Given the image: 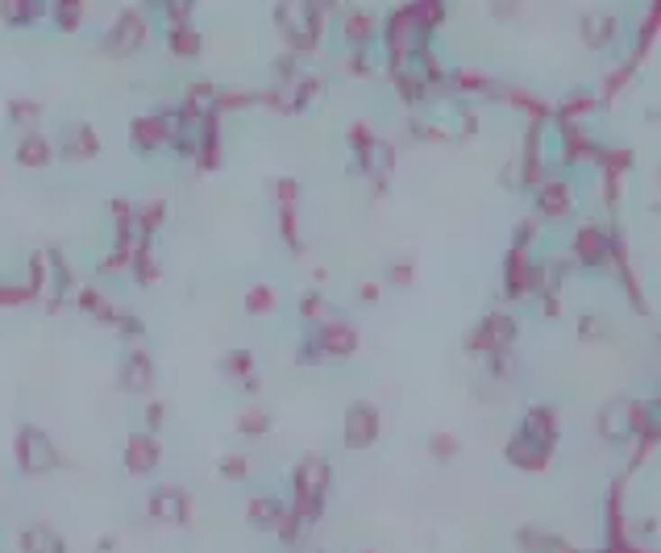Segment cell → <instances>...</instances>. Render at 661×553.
I'll return each instance as SVG.
<instances>
[{
  "label": "cell",
  "instance_id": "7",
  "mask_svg": "<svg viewBox=\"0 0 661 553\" xmlns=\"http://www.w3.org/2000/svg\"><path fill=\"white\" fill-rule=\"evenodd\" d=\"M50 22L63 33H76L84 25V0H50Z\"/></svg>",
  "mask_w": 661,
  "mask_h": 553
},
{
  "label": "cell",
  "instance_id": "11",
  "mask_svg": "<svg viewBox=\"0 0 661 553\" xmlns=\"http://www.w3.org/2000/svg\"><path fill=\"white\" fill-rule=\"evenodd\" d=\"M146 383H150L146 358H130V367H125V387H146Z\"/></svg>",
  "mask_w": 661,
  "mask_h": 553
},
{
  "label": "cell",
  "instance_id": "6",
  "mask_svg": "<svg viewBox=\"0 0 661 553\" xmlns=\"http://www.w3.org/2000/svg\"><path fill=\"white\" fill-rule=\"evenodd\" d=\"M0 17L9 30H25L42 17V0H0Z\"/></svg>",
  "mask_w": 661,
  "mask_h": 553
},
{
  "label": "cell",
  "instance_id": "1",
  "mask_svg": "<svg viewBox=\"0 0 661 553\" xmlns=\"http://www.w3.org/2000/svg\"><path fill=\"white\" fill-rule=\"evenodd\" d=\"M275 22L283 25L292 50H308V46L316 42V9H312V0H279Z\"/></svg>",
  "mask_w": 661,
  "mask_h": 553
},
{
  "label": "cell",
  "instance_id": "8",
  "mask_svg": "<svg viewBox=\"0 0 661 553\" xmlns=\"http://www.w3.org/2000/svg\"><path fill=\"white\" fill-rule=\"evenodd\" d=\"M167 42H171V50L179 59H195V55H200V33H195L192 25H175V30L167 33Z\"/></svg>",
  "mask_w": 661,
  "mask_h": 553
},
{
  "label": "cell",
  "instance_id": "12",
  "mask_svg": "<svg viewBox=\"0 0 661 553\" xmlns=\"http://www.w3.org/2000/svg\"><path fill=\"white\" fill-rule=\"evenodd\" d=\"M25 545H30V549H33V553H63V549H59V545H55V541H50V537H46V532H42V529H33V532H30V537H25Z\"/></svg>",
  "mask_w": 661,
  "mask_h": 553
},
{
  "label": "cell",
  "instance_id": "5",
  "mask_svg": "<svg viewBox=\"0 0 661 553\" xmlns=\"http://www.w3.org/2000/svg\"><path fill=\"white\" fill-rule=\"evenodd\" d=\"M50 154H55V141L42 138L38 130H25L22 146H17V163H25V167H46V163H50Z\"/></svg>",
  "mask_w": 661,
  "mask_h": 553
},
{
  "label": "cell",
  "instance_id": "3",
  "mask_svg": "<svg viewBox=\"0 0 661 553\" xmlns=\"http://www.w3.org/2000/svg\"><path fill=\"white\" fill-rule=\"evenodd\" d=\"M55 150L63 154V159H92V154L100 150V138L92 133V125H67V130L59 133Z\"/></svg>",
  "mask_w": 661,
  "mask_h": 553
},
{
  "label": "cell",
  "instance_id": "2",
  "mask_svg": "<svg viewBox=\"0 0 661 553\" xmlns=\"http://www.w3.org/2000/svg\"><path fill=\"white\" fill-rule=\"evenodd\" d=\"M146 33H150V25H146L141 9H125L117 22H113L109 38H104V50H113V55H133V50L146 42Z\"/></svg>",
  "mask_w": 661,
  "mask_h": 553
},
{
  "label": "cell",
  "instance_id": "4",
  "mask_svg": "<svg viewBox=\"0 0 661 553\" xmlns=\"http://www.w3.org/2000/svg\"><path fill=\"white\" fill-rule=\"evenodd\" d=\"M163 141H171V125H167V117L146 113V117L133 121V146H138V150H154V146H163Z\"/></svg>",
  "mask_w": 661,
  "mask_h": 553
},
{
  "label": "cell",
  "instance_id": "13",
  "mask_svg": "<svg viewBox=\"0 0 661 553\" xmlns=\"http://www.w3.org/2000/svg\"><path fill=\"white\" fill-rule=\"evenodd\" d=\"M249 308H254V313H271L275 308L271 287H254V292H249Z\"/></svg>",
  "mask_w": 661,
  "mask_h": 553
},
{
  "label": "cell",
  "instance_id": "9",
  "mask_svg": "<svg viewBox=\"0 0 661 553\" xmlns=\"http://www.w3.org/2000/svg\"><path fill=\"white\" fill-rule=\"evenodd\" d=\"M130 454H133V470H150L154 441H150V437H133V441H130Z\"/></svg>",
  "mask_w": 661,
  "mask_h": 553
},
{
  "label": "cell",
  "instance_id": "10",
  "mask_svg": "<svg viewBox=\"0 0 661 553\" xmlns=\"http://www.w3.org/2000/svg\"><path fill=\"white\" fill-rule=\"evenodd\" d=\"M38 104H33V100H13L9 104V117H13V125H33V121H38Z\"/></svg>",
  "mask_w": 661,
  "mask_h": 553
}]
</instances>
